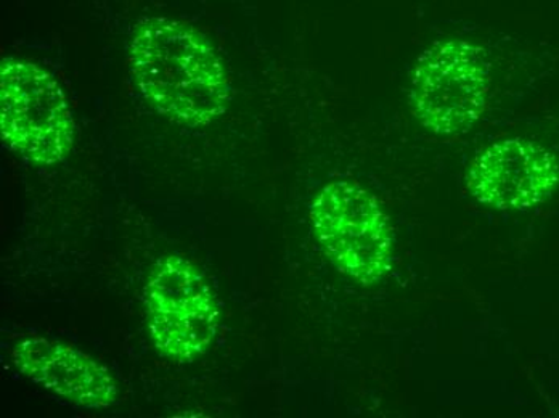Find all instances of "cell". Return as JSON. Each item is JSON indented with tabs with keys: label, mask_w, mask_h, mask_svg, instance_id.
Returning a JSON list of instances; mask_svg holds the SVG:
<instances>
[{
	"label": "cell",
	"mask_w": 559,
	"mask_h": 418,
	"mask_svg": "<svg viewBox=\"0 0 559 418\" xmlns=\"http://www.w3.org/2000/svg\"><path fill=\"white\" fill-rule=\"evenodd\" d=\"M132 80L145 100L169 120L206 126L223 117L230 84L206 37L170 19L139 23L129 47Z\"/></svg>",
	"instance_id": "obj_1"
},
{
	"label": "cell",
	"mask_w": 559,
	"mask_h": 418,
	"mask_svg": "<svg viewBox=\"0 0 559 418\" xmlns=\"http://www.w3.org/2000/svg\"><path fill=\"white\" fill-rule=\"evenodd\" d=\"M0 132L7 147L37 165L67 158L74 144V120L49 71L28 60H2Z\"/></svg>",
	"instance_id": "obj_2"
},
{
	"label": "cell",
	"mask_w": 559,
	"mask_h": 418,
	"mask_svg": "<svg viewBox=\"0 0 559 418\" xmlns=\"http://www.w3.org/2000/svg\"><path fill=\"white\" fill-rule=\"evenodd\" d=\"M146 325L159 355L192 362L213 345L219 330V302L190 261L166 256L153 267L143 290Z\"/></svg>",
	"instance_id": "obj_3"
},
{
	"label": "cell",
	"mask_w": 559,
	"mask_h": 418,
	"mask_svg": "<svg viewBox=\"0 0 559 418\" xmlns=\"http://www.w3.org/2000/svg\"><path fill=\"white\" fill-rule=\"evenodd\" d=\"M313 230L332 263L364 285L377 284L391 267L390 220L380 203L353 182H332L310 208Z\"/></svg>",
	"instance_id": "obj_4"
},
{
	"label": "cell",
	"mask_w": 559,
	"mask_h": 418,
	"mask_svg": "<svg viewBox=\"0 0 559 418\" xmlns=\"http://www.w3.org/2000/svg\"><path fill=\"white\" fill-rule=\"evenodd\" d=\"M489 89L490 67L484 50L466 40H445L419 57L412 104L429 131L462 134L479 120Z\"/></svg>",
	"instance_id": "obj_5"
},
{
	"label": "cell",
	"mask_w": 559,
	"mask_h": 418,
	"mask_svg": "<svg viewBox=\"0 0 559 418\" xmlns=\"http://www.w3.org/2000/svg\"><path fill=\"white\" fill-rule=\"evenodd\" d=\"M559 180L558 163L534 142L508 139L476 156L468 187L484 205L524 210L544 202Z\"/></svg>",
	"instance_id": "obj_6"
},
{
	"label": "cell",
	"mask_w": 559,
	"mask_h": 418,
	"mask_svg": "<svg viewBox=\"0 0 559 418\" xmlns=\"http://www.w3.org/2000/svg\"><path fill=\"white\" fill-rule=\"evenodd\" d=\"M12 362L29 382L83 409H108L118 401L110 370L73 346L29 336L13 346Z\"/></svg>",
	"instance_id": "obj_7"
}]
</instances>
